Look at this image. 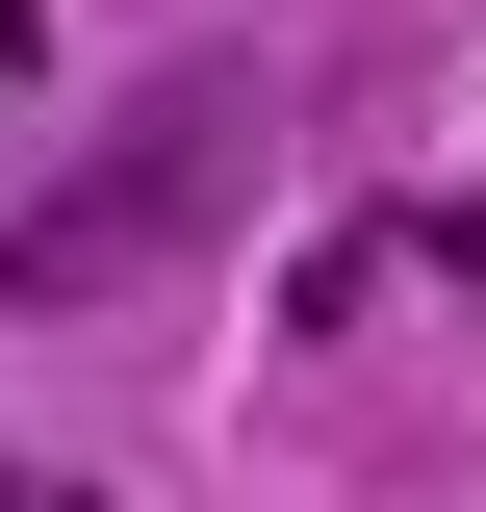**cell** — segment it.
I'll return each instance as SVG.
<instances>
[{"instance_id": "obj_3", "label": "cell", "mask_w": 486, "mask_h": 512, "mask_svg": "<svg viewBox=\"0 0 486 512\" xmlns=\"http://www.w3.org/2000/svg\"><path fill=\"white\" fill-rule=\"evenodd\" d=\"M0 512H26V487H0Z\"/></svg>"}, {"instance_id": "obj_1", "label": "cell", "mask_w": 486, "mask_h": 512, "mask_svg": "<svg viewBox=\"0 0 486 512\" xmlns=\"http://www.w3.org/2000/svg\"><path fill=\"white\" fill-rule=\"evenodd\" d=\"M231 154H256V77L205 52V77H154V103H128L103 154H77V180L0 231V282H26V308H103V282H154V256L231 205Z\"/></svg>"}, {"instance_id": "obj_2", "label": "cell", "mask_w": 486, "mask_h": 512, "mask_svg": "<svg viewBox=\"0 0 486 512\" xmlns=\"http://www.w3.org/2000/svg\"><path fill=\"white\" fill-rule=\"evenodd\" d=\"M26 52H52V26H26V0H0V77H26Z\"/></svg>"}]
</instances>
